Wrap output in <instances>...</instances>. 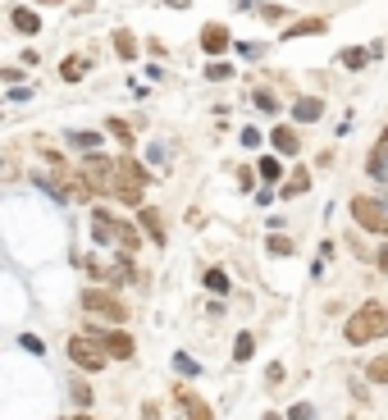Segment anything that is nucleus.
I'll return each mask as SVG.
<instances>
[{"label": "nucleus", "instance_id": "obj_1", "mask_svg": "<svg viewBox=\"0 0 388 420\" xmlns=\"http://www.w3.org/2000/svg\"><path fill=\"white\" fill-rule=\"evenodd\" d=\"M343 338L352 347H366L375 338H388V301H366V306H356L343 324Z\"/></svg>", "mask_w": 388, "mask_h": 420}, {"label": "nucleus", "instance_id": "obj_2", "mask_svg": "<svg viewBox=\"0 0 388 420\" xmlns=\"http://www.w3.org/2000/svg\"><path fill=\"white\" fill-rule=\"evenodd\" d=\"M69 361L78 365V370H87V375H96V370H105L110 365V352H105V343H100L96 333H73L64 343Z\"/></svg>", "mask_w": 388, "mask_h": 420}, {"label": "nucleus", "instance_id": "obj_3", "mask_svg": "<svg viewBox=\"0 0 388 420\" xmlns=\"http://www.w3.org/2000/svg\"><path fill=\"white\" fill-rule=\"evenodd\" d=\"M146 169L137 165V160H114V197L123 201V206H142V192H146Z\"/></svg>", "mask_w": 388, "mask_h": 420}, {"label": "nucleus", "instance_id": "obj_4", "mask_svg": "<svg viewBox=\"0 0 388 420\" xmlns=\"http://www.w3.org/2000/svg\"><path fill=\"white\" fill-rule=\"evenodd\" d=\"M352 220H356V229L384 233V238H388V201H379V197H352Z\"/></svg>", "mask_w": 388, "mask_h": 420}, {"label": "nucleus", "instance_id": "obj_5", "mask_svg": "<svg viewBox=\"0 0 388 420\" xmlns=\"http://www.w3.org/2000/svg\"><path fill=\"white\" fill-rule=\"evenodd\" d=\"M82 178H87L91 192H100V197H114V160H105L100 151H87V155H82Z\"/></svg>", "mask_w": 388, "mask_h": 420}, {"label": "nucleus", "instance_id": "obj_6", "mask_svg": "<svg viewBox=\"0 0 388 420\" xmlns=\"http://www.w3.org/2000/svg\"><path fill=\"white\" fill-rule=\"evenodd\" d=\"M78 301H82V310H91V315H100V320H110V324H123V320H128V306H123L119 297H110L105 288H87Z\"/></svg>", "mask_w": 388, "mask_h": 420}, {"label": "nucleus", "instance_id": "obj_7", "mask_svg": "<svg viewBox=\"0 0 388 420\" xmlns=\"http://www.w3.org/2000/svg\"><path fill=\"white\" fill-rule=\"evenodd\" d=\"M201 51L220 60L224 51H229V28H224V23H206V28H201Z\"/></svg>", "mask_w": 388, "mask_h": 420}, {"label": "nucleus", "instance_id": "obj_8", "mask_svg": "<svg viewBox=\"0 0 388 420\" xmlns=\"http://www.w3.org/2000/svg\"><path fill=\"white\" fill-rule=\"evenodd\" d=\"M100 343H105V352H110V361H133V352H137V343L128 338V333H96Z\"/></svg>", "mask_w": 388, "mask_h": 420}, {"label": "nucleus", "instance_id": "obj_9", "mask_svg": "<svg viewBox=\"0 0 388 420\" xmlns=\"http://www.w3.org/2000/svg\"><path fill=\"white\" fill-rule=\"evenodd\" d=\"M366 169H370V178H379V183H388V128H384V137H379V142H375V151H370Z\"/></svg>", "mask_w": 388, "mask_h": 420}, {"label": "nucleus", "instance_id": "obj_10", "mask_svg": "<svg viewBox=\"0 0 388 420\" xmlns=\"http://www.w3.org/2000/svg\"><path fill=\"white\" fill-rule=\"evenodd\" d=\"M10 19H14V28H19L23 37H37V33H42V14H37V10H28V5H14V10H10Z\"/></svg>", "mask_w": 388, "mask_h": 420}, {"label": "nucleus", "instance_id": "obj_11", "mask_svg": "<svg viewBox=\"0 0 388 420\" xmlns=\"http://www.w3.org/2000/svg\"><path fill=\"white\" fill-rule=\"evenodd\" d=\"M270 142H274V151H279V155H297V151H301V137L292 133L288 123H279V128H270Z\"/></svg>", "mask_w": 388, "mask_h": 420}, {"label": "nucleus", "instance_id": "obj_12", "mask_svg": "<svg viewBox=\"0 0 388 420\" xmlns=\"http://www.w3.org/2000/svg\"><path fill=\"white\" fill-rule=\"evenodd\" d=\"M324 114V100L320 96H301V100H292V119L297 123H315Z\"/></svg>", "mask_w": 388, "mask_h": 420}, {"label": "nucleus", "instance_id": "obj_13", "mask_svg": "<svg viewBox=\"0 0 388 420\" xmlns=\"http://www.w3.org/2000/svg\"><path fill=\"white\" fill-rule=\"evenodd\" d=\"M174 402H178L183 411H188V420H211V407H206L201 398H192L188 388H174Z\"/></svg>", "mask_w": 388, "mask_h": 420}, {"label": "nucleus", "instance_id": "obj_14", "mask_svg": "<svg viewBox=\"0 0 388 420\" xmlns=\"http://www.w3.org/2000/svg\"><path fill=\"white\" fill-rule=\"evenodd\" d=\"M320 33H329L324 19H301V23H288V28H283V42H292V37H320Z\"/></svg>", "mask_w": 388, "mask_h": 420}, {"label": "nucleus", "instance_id": "obj_15", "mask_svg": "<svg viewBox=\"0 0 388 420\" xmlns=\"http://www.w3.org/2000/svg\"><path fill=\"white\" fill-rule=\"evenodd\" d=\"M114 243H119L123 252H137V247H142V233H137L133 224H119V220H114Z\"/></svg>", "mask_w": 388, "mask_h": 420}, {"label": "nucleus", "instance_id": "obj_16", "mask_svg": "<svg viewBox=\"0 0 388 420\" xmlns=\"http://www.w3.org/2000/svg\"><path fill=\"white\" fill-rule=\"evenodd\" d=\"M252 356H256V338H252V329H242L233 338V361H252Z\"/></svg>", "mask_w": 388, "mask_h": 420}, {"label": "nucleus", "instance_id": "obj_17", "mask_svg": "<svg viewBox=\"0 0 388 420\" xmlns=\"http://www.w3.org/2000/svg\"><path fill=\"white\" fill-rule=\"evenodd\" d=\"M69 146H78V151L87 155V151H96V146H100V133H91V128H78V133H69Z\"/></svg>", "mask_w": 388, "mask_h": 420}, {"label": "nucleus", "instance_id": "obj_18", "mask_svg": "<svg viewBox=\"0 0 388 420\" xmlns=\"http://www.w3.org/2000/svg\"><path fill=\"white\" fill-rule=\"evenodd\" d=\"M114 51H119V60H137V42H133V33H128V28H119V33H114Z\"/></svg>", "mask_w": 388, "mask_h": 420}, {"label": "nucleus", "instance_id": "obj_19", "mask_svg": "<svg viewBox=\"0 0 388 420\" xmlns=\"http://www.w3.org/2000/svg\"><path fill=\"white\" fill-rule=\"evenodd\" d=\"M201 283L211 288V292H220V297H224V292H229V274H224L220 265H211V270H206V274H201Z\"/></svg>", "mask_w": 388, "mask_h": 420}, {"label": "nucleus", "instance_id": "obj_20", "mask_svg": "<svg viewBox=\"0 0 388 420\" xmlns=\"http://www.w3.org/2000/svg\"><path fill=\"white\" fill-rule=\"evenodd\" d=\"M265 243H270V256H292V252H297V243H292L288 233H270Z\"/></svg>", "mask_w": 388, "mask_h": 420}, {"label": "nucleus", "instance_id": "obj_21", "mask_svg": "<svg viewBox=\"0 0 388 420\" xmlns=\"http://www.w3.org/2000/svg\"><path fill=\"white\" fill-rule=\"evenodd\" d=\"M338 60H343L347 69H366V64H370V51H366V46H347Z\"/></svg>", "mask_w": 388, "mask_h": 420}, {"label": "nucleus", "instance_id": "obj_22", "mask_svg": "<svg viewBox=\"0 0 388 420\" xmlns=\"http://www.w3.org/2000/svg\"><path fill=\"white\" fill-rule=\"evenodd\" d=\"M366 379H370V384H388V352L375 356V361L366 365Z\"/></svg>", "mask_w": 388, "mask_h": 420}, {"label": "nucleus", "instance_id": "obj_23", "mask_svg": "<svg viewBox=\"0 0 388 420\" xmlns=\"http://www.w3.org/2000/svg\"><path fill=\"white\" fill-rule=\"evenodd\" d=\"M69 398H73V407H91V384L87 379H73V384H69Z\"/></svg>", "mask_w": 388, "mask_h": 420}, {"label": "nucleus", "instance_id": "obj_24", "mask_svg": "<svg viewBox=\"0 0 388 420\" xmlns=\"http://www.w3.org/2000/svg\"><path fill=\"white\" fill-rule=\"evenodd\" d=\"M301 192H310V174H292L283 183V197H301Z\"/></svg>", "mask_w": 388, "mask_h": 420}, {"label": "nucleus", "instance_id": "obj_25", "mask_svg": "<svg viewBox=\"0 0 388 420\" xmlns=\"http://www.w3.org/2000/svg\"><path fill=\"white\" fill-rule=\"evenodd\" d=\"M82 73H87V64H82V60H64V64H60V78H64V82H78Z\"/></svg>", "mask_w": 388, "mask_h": 420}, {"label": "nucleus", "instance_id": "obj_26", "mask_svg": "<svg viewBox=\"0 0 388 420\" xmlns=\"http://www.w3.org/2000/svg\"><path fill=\"white\" fill-rule=\"evenodd\" d=\"M256 169H261V178H265V183H279V174H283V165H279L274 155H265V160H261Z\"/></svg>", "mask_w": 388, "mask_h": 420}, {"label": "nucleus", "instance_id": "obj_27", "mask_svg": "<svg viewBox=\"0 0 388 420\" xmlns=\"http://www.w3.org/2000/svg\"><path fill=\"white\" fill-rule=\"evenodd\" d=\"M105 133H114V137H119L123 146H133V128H128V123H123V119H110V123H105Z\"/></svg>", "mask_w": 388, "mask_h": 420}, {"label": "nucleus", "instance_id": "obj_28", "mask_svg": "<svg viewBox=\"0 0 388 420\" xmlns=\"http://www.w3.org/2000/svg\"><path fill=\"white\" fill-rule=\"evenodd\" d=\"M19 347H23V352H33V356H42V352H46V343L37 338V333H23V338H19Z\"/></svg>", "mask_w": 388, "mask_h": 420}, {"label": "nucleus", "instance_id": "obj_29", "mask_svg": "<svg viewBox=\"0 0 388 420\" xmlns=\"http://www.w3.org/2000/svg\"><path fill=\"white\" fill-rule=\"evenodd\" d=\"M174 370H178V375H197L201 365L192 361V356H183V352H178V356H174Z\"/></svg>", "mask_w": 388, "mask_h": 420}, {"label": "nucleus", "instance_id": "obj_30", "mask_svg": "<svg viewBox=\"0 0 388 420\" xmlns=\"http://www.w3.org/2000/svg\"><path fill=\"white\" fill-rule=\"evenodd\" d=\"M288 420H315V407H310V402H297V407L288 411Z\"/></svg>", "mask_w": 388, "mask_h": 420}, {"label": "nucleus", "instance_id": "obj_31", "mask_svg": "<svg viewBox=\"0 0 388 420\" xmlns=\"http://www.w3.org/2000/svg\"><path fill=\"white\" fill-rule=\"evenodd\" d=\"M142 224L151 229V238H155V243H165V233H160V220H155L151 210H142Z\"/></svg>", "mask_w": 388, "mask_h": 420}, {"label": "nucleus", "instance_id": "obj_32", "mask_svg": "<svg viewBox=\"0 0 388 420\" xmlns=\"http://www.w3.org/2000/svg\"><path fill=\"white\" fill-rule=\"evenodd\" d=\"M233 69L229 64H220V60H215V64H206V78H229Z\"/></svg>", "mask_w": 388, "mask_h": 420}, {"label": "nucleus", "instance_id": "obj_33", "mask_svg": "<svg viewBox=\"0 0 388 420\" xmlns=\"http://www.w3.org/2000/svg\"><path fill=\"white\" fill-rule=\"evenodd\" d=\"M256 105H261V110H279V100L270 96V91H256Z\"/></svg>", "mask_w": 388, "mask_h": 420}, {"label": "nucleus", "instance_id": "obj_34", "mask_svg": "<svg viewBox=\"0 0 388 420\" xmlns=\"http://www.w3.org/2000/svg\"><path fill=\"white\" fill-rule=\"evenodd\" d=\"M261 137H265V133H256V128H242V146H252V151L261 146Z\"/></svg>", "mask_w": 388, "mask_h": 420}, {"label": "nucleus", "instance_id": "obj_35", "mask_svg": "<svg viewBox=\"0 0 388 420\" xmlns=\"http://www.w3.org/2000/svg\"><path fill=\"white\" fill-rule=\"evenodd\" d=\"M238 55H247V60H256V55H261V46H252V42H238Z\"/></svg>", "mask_w": 388, "mask_h": 420}, {"label": "nucleus", "instance_id": "obj_36", "mask_svg": "<svg viewBox=\"0 0 388 420\" xmlns=\"http://www.w3.org/2000/svg\"><path fill=\"white\" fill-rule=\"evenodd\" d=\"M375 261H379V270H384V274H388V243H384V247H379V252H375Z\"/></svg>", "mask_w": 388, "mask_h": 420}, {"label": "nucleus", "instance_id": "obj_37", "mask_svg": "<svg viewBox=\"0 0 388 420\" xmlns=\"http://www.w3.org/2000/svg\"><path fill=\"white\" fill-rule=\"evenodd\" d=\"M142 420H160V407H155V402H151V407H142Z\"/></svg>", "mask_w": 388, "mask_h": 420}, {"label": "nucleus", "instance_id": "obj_38", "mask_svg": "<svg viewBox=\"0 0 388 420\" xmlns=\"http://www.w3.org/2000/svg\"><path fill=\"white\" fill-rule=\"evenodd\" d=\"M165 5H174V10H188L192 0H165Z\"/></svg>", "mask_w": 388, "mask_h": 420}, {"label": "nucleus", "instance_id": "obj_39", "mask_svg": "<svg viewBox=\"0 0 388 420\" xmlns=\"http://www.w3.org/2000/svg\"><path fill=\"white\" fill-rule=\"evenodd\" d=\"M69 420H96V416H87V411H78V416H69Z\"/></svg>", "mask_w": 388, "mask_h": 420}, {"label": "nucleus", "instance_id": "obj_40", "mask_svg": "<svg viewBox=\"0 0 388 420\" xmlns=\"http://www.w3.org/2000/svg\"><path fill=\"white\" fill-rule=\"evenodd\" d=\"M261 420H283V416H274V411H265V416H261Z\"/></svg>", "mask_w": 388, "mask_h": 420}]
</instances>
